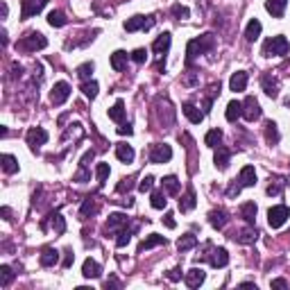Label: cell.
<instances>
[{
  "instance_id": "cell-32",
  "label": "cell",
  "mask_w": 290,
  "mask_h": 290,
  "mask_svg": "<svg viewBox=\"0 0 290 290\" xmlns=\"http://www.w3.org/2000/svg\"><path fill=\"white\" fill-rule=\"evenodd\" d=\"M198 245V238L193 236V234H184V236L177 240V250L179 252H188V250H193Z\"/></svg>"
},
{
  "instance_id": "cell-30",
  "label": "cell",
  "mask_w": 290,
  "mask_h": 290,
  "mask_svg": "<svg viewBox=\"0 0 290 290\" xmlns=\"http://www.w3.org/2000/svg\"><path fill=\"white\" fill-rule=\"evenodd\" d=\"M0 163H2V170H5L7 175H14V172L18 170V161H16V157H12V154H2V157H0Z\"/></svg>"
},
{
  "instance_id": "cell-42",
  "label": "cell",
  "mask_w": 290,
  "mask_h": 290,
  "mask_svg": "<svg viewBox=\"0 0 290 290\" xmlns=\"http://www.w3.org/2000/svg\"><path fill=\"white\" fill-rule=\"evenodd\" d=\"M95 211H98V204H95V199H93V198H86L84 204H82V209H79V213H82V216H93Z\"/></svg>"
},
{
  "instance_id": "cell-20",
  "label": "cell",
  "mask_w": 290,
  "mask_h": 290,
  "mask_svg": "<svg viewBox=\"0 0 290 290\" xmlns=\"http://www.w3.org/2000/svg\"><path fill=\"white\" fill-rule=\"evenodd\" d=\"M227 120L229 123H236L240 116H243V102H238V100H231L229 105H227V111H224Z\"/></svg>"
},
{
  "instance_id": "cell-16",
  "label": "cell",
  "mask_w": 290,
  "mask_h": 290,
  "mask_svg": "<svg viewBox=\"0 0 290 290\" xmlns=\"http://www.w3.org/2000/svg\"><path fill=\"white\" fill-rule=\"evenodd\" d=\"M245 86H247V72L236 71L229 79V89L231 91H236V93H240V91H245Z\"/></svg>"
},
{
  "instance_id": "cell-47",
  "label": "cell",
  "mask_w": 290,
  "mask_h": 290,
  "mask_svg": "<svg viewBox=\"0 0 290 290\" xmlns=\"http://www.w3.org/2000/svg\"><path fill=\"white\" fill-rule=\"evenodd\" d=\"M91 72H93V64H91V61H86V64L77 66V75L82 79H89V77H91Z\"/></svg>"
},
{
  "instance_id": "cell-10",
  "label": "cell",
  "mask_w": 290,
  "mask_h": 290,
  "mask_svg": "<svg viewBox=\"0 0 290 290\" xmlns=\"http://www.w3.org/2000/svg\"><path fill=\"white\" fill-rule=\"evenodd\" d=\"M48 5V0H23V9H20V18H32Z\"/></svg>"
},
{
  "instance_id": "cell-9",
  "label": "cell",
  "mask_w": 290,
  "mask_h": 290,
  "mask_svg": "<svg viewBox=\"0 0 290 290\" xmlns=\"http://www.w3.org/2000/svg\"><path fill=\"white\" fill-rule=\"evenodd\" d=\"M68 95H71V86H68V82H57V84L53 86V93H50V102H53L54 107H59L68 100Z\"/></svg>"
},
{
  "instance_id": "cell-52",
  "label": "cell",
  "mask_w": 290,
  "mask_h": 290,
  "mask_svg": "<svg viewBox=\"0 0 290 290\" xmlns=\"http://www.w3.org/2000/svg\"><path fill=\"white\" fill-rule=\"evenodd\" d=\"M72 261H75V254H72V250H66V252H64V261H61V265H64V268H71Z\"/></svg>"
},
{
  "instance_id": "cell-37",
  "label": "cell",
  "mask_w": 290,
  "mask_h": 290,
  "mask_svg": "<svg viewBox=\"0 0 290 290\" xmlns=\"http://www.w3.org/2000/svg\"><path fill=\"white\" fill-rule=\"evenodd\" d=\"M50 224H53L54 234H64V231H66V220L61 218V213H53V216H50Z\"/></svg>"
},
{
  "instance_id": "cell-1",
  "label": "cell",
  "mask_w": 290,
  "mask_h": 290,
  "mask_svg": "<svg viewBox=\"0 0 290 290\" xmlns=\"http://www.w3.org/2000/svg\"><path fill=\"white\" fill-rule=\"evenodd\" d=\"M213 48H216V36H213V34H202L199 39L188 41V48H186V57H188V61H193L195 57H199V54L211 53Z\"/></svg>"
},
{
  "instance_id": "cell-14",
  "label": "cell",
  "mask_w": 290,
  "mask_h": 290,
  "mask_svg": "<svg viewBox=\"0 0 290 290\" xmlns=\"http://www.w3.org/2000/svg\"><path fill=\"white\" fill-rule=\"evenodd\" d=\"M181 111H184V116L191 120L193 125H198V123H202V120H204V111H199V109L193 105V102H184Z\"/></svg>"
},
{
  "instance_id": "cell-15",
  "label": "cell",
  "mask_w": 290,
  "mask_h": 290,
  "mask_svg": "<svg viewBox=\"0 0 290 290\" xmlns=\"http://www.w3.org/2000/svg\"><path fill=\"white\" fill-rule=\"evenodd\" d=\"M82 274H84V279H98L100 274H102V268H100L98 261L86 258L84 265H82Z\"/></svg>"
},
{
  "instance_id": "cell-3",
  "label": "cell",
  "mask_w": 290,
  "mask_h": 290,
  "mask_svg": "<svg viewBox=\"0 0 290 290\" xmlns=\"http://www.w3.org/2000/svg\"><path fill=\"white\" fill-rule=\"evenodd\" d=\"M290 218V209L286 204H277L272 206L270 211H268V224H270L272 229H279V227H284L288 222Z\"/></svg>"
},
{
  "instance_id": "cell-60",
  "label": "cell",
  "mask_w": 290,
  "mask_h": 290,
  "mask_svg": "<svg viewBox=\"0 0 290 290\" xmlns=\"http://www.w3.org/2000/svg\"><path fill=\"white\" fill-rule=\"evenodd\" d=\"M0 213H2V218H5V220H12V209H9V206H2V209H0Z\"/></svg>"
},
{
  "instance_id": "cell-48",
  "label": "cell",
  "mask_w": 290,
  "mask_h": 290,
  "mask_svg": "<svg viewBox=\"0 0 290 290\" xmlns=\"http://www.w3.org/2000/svg\"><path fill=\"white\" fill-rule=\"evenodd\" d=\"M152 186H154V177H152V175H147V177L141 179L139 191H141V193H150V191H152Z\"/></svg>"
},
{
  "instance_id": "cell-38",
  "label": "cell",
  "mask_w": 290,
  "mask_h": 290,
  "mask_svg": "<svg viewBox=\"0 0 290 290\" xmlns=\"http://www.w3.org/2000/svg\"><path fill=\"white\" fill-rule=\"evenodd\" d=\"M220 141H222V132H220V129H211V132H206L204 143L209 145V147H218Z\"/></svg>"
},
{
  "instance_id": "cell-23",
  "label": "cell",
  "mask_w": 290,
  "mask_h": 290,
  "mask_svg": "<svg viewBox=\"0 0 290 290\" xmlns=\"http://www.w3.org/2000/svg\"><path fill=\"white\" fill-rule=\"evenodd\" d=\"M261 30H263L261 20L252 18L250 23H247V27H245V39H247V41H256L258 36H261Z\"/></svg>"
},
{
  "instance_id": "cell-17",
  "label": "cell",
  "mask_w": 290,
  "mask_h": 290,
  "mask_svg": "<svg viewBox=\"0 0 290 290\" xmlns=\"http://www.w3.org/2000/svg\"><path fill=\"white\" fill-rule=\"evenodd\" d=\"M170 41H172L170 32L159 34V36H157V41L152 43V50H154V53H157V54H165V53H168V48H170Z\"/></svg>"
},
{
  "instance_id": "cell-43",
  "label": "cell",
  "mask_w": 290,
  "mask_h": 290,
  "mask_svg": "<svg viewBox=\"0 0 290 290\" xmlns=\"http://www.w3.org/2000/svg\"><path fill=\"white\" fill-rule=\"evenodd\" d=\"M132 231L134 229H120L118 231V238H116V245H118V247H127V245H129V240H132Z\"/></svg>"
},
{
  "instance_id": "cell-22",
  "label": "cell",
  "mask_w": 290,
  "mask_h": 290,
  "mask_svg": "<svg viewBox=\"0 0 290 290\" xmlns=\"http://www.w3.org/2000/svg\"><path fill=\"white\" fill-rule=\"evenodd\" d=\"M195 204H198V202H195V191H193V188H188V191H186V195H181V199H179V211L188 213V211H193V209H195Z\"/></svg>"
},
{
  "instance_id": "cell-26",
  "label": "cell",
  "mask_w": 290,
  "mask_h": 290,
  "mask_svg": "<svg viewBox=\"0 0 290 290\" xmlns=\"http://www.w3.org/2000/svg\"><path fill=\"white\" fill-rule=\"evenodd\" d=\"M216 168H220V170H227V165H229L231 161V150H227V147H218L216 150Z\"/></svg>"
},
{
  "instance_id": "cell-24",
  "label": "cell",
  "mask_w": 290,
  "mask_h": 290,
  "mask_svg": "<svg viewBox=\"0 0 290 290\" xmlns=\"http://www.w3.org/2000/svg\"><path fill=\"white\" fill-rule=\"evenodd\" d=\"M286 5H288V0H268V2H265V9H268L274 18H281L286 12Z\"/></svg>"
},
{
  "instance_id": "cell-11",
  "label": "cell",
  "mask_w": 290,
  "mask_h": 290,
  "mask_svg": "<svg viewBox=\"0 0 290 290\" xmlns=\"http://www.w3.org/2000/svg\"><path fill=\"white\" fill-rule=\"evenodd\" d=\"M184 279H186V286H188V288H199V286L204 284L206 272L202 270V268H191V270L184 274Z\"/></svg>"
},
{
  "instance_id": "cell-7",
  "label": "cell",
  "mask_w": 290,
  "mask_h": 290,
  "mask_svg": "<svg viewBox=\"0 0 290 290\" xmlns=\"http://www.w3.org/2000/svg\"><path fill=\"white\" fill-rule=\"evenodd\" d=\"M172 159V147L170 145H152V150H150V161L152 163H168Z\"/></svg>"
},
{
  "instance_id": "cell-21",
  "label": "cell",
  "mask_w": 290,
  "mask_h": 290,
  "mask_svg": "<svg viewBox=\"0 0 290 290\" xmlns=\"http://www.w3.org/2000/svg\"><path fill=\"white\" fill-rule=\"evenodd\" d=\"M238 181L243 186H256V170H254V165H245L240 175H238Z\"/></svg>"
},
{
  "instance_id": "cell-36",
  "label": "cell",
  "mask_w": 290,
  "mask_h": 290,
  "mask_svg": "<svg viewBox=\"0 0 290 290\" xmlns=\"http://www.w3.org/2000/svg\"><path fill=\"white\" fill-rule=\"evenodd\" d=\"M109 118L116 120V123H123V118H125V102H123V100H118V102L109 109Z\"/></svg>"
},
{
  "instance_id": "cell-33",
  "label": "cell",
  "mask_w": 290,
  "mask_h": 290,
  "mask_svg": "<svg viewBox=\"0 0 290 290\" xmlns=\"http://www.w3.org/2000/svg\"><path fill=\"white\" fill-rule=\"evenodd\" d=\"M127 66V53L125 50H116L111 54V68L113 71H123Z\"/></svg>"
},
{
  "instance_id": "cell-8",
  "label": "cell",
  "mask_w": 290,
  "mask_h": 290,
  "mask_svg": "<svg viewBox=\"0 0 290 290\" xmlns=\"http://www.w3.org/2000/svg\"><path fill=\"white\" fill-rule=\"evenodd\" d=\"M27 145L32 147V150H39L41 145L48 143V132L43 127H32V129H27Z\"/></svg>"
},
{
  "instance_id": "cell-28",
  "label": "cell",
  "mask_w": 290,
  "mask_h": 290,
  "mask_svg": "<svg viewBox=\"0 0 290 290\" xmlns=\"http://www.w3.org/2000/svg\"><path fill=\"white\" fill-rule=\"evenodd\" d=\"M59 261V252L54 250V247H46V250L41 252V265L43 268H50V265H54Z\"/></svg>"
},
{
  "instance_id": "cell-54",
  "label": "cell",
  "mask_w": 290,
  "mask_h": 290,
  "mask_svg": "<svg viewBox=\"0 0 290 290\" xmlns=\"http://www.w3.org/2000/svg\"><path fill=\"white\" fill-rule=\"evenodd\" d=\"M132 132H134V129H132V125H129V123H127V125L123 123V125L118 127V134H120V136H132Z\"/></svg>"
},
{
  "instance_id": "cell-41",
  "label": "cell",
  "mask_w": 290,
  "mask_h": 290,
  "mask_svg": "<svg viewBox=\"0 0 290 290\" xmlns=\"http://www.w3.org/2000/svg\"><path fill=\"white\" fill-rule=\"evenodd\" d=\"M152 206L154 209H165V204H168V199H165V193L163 191H154L152 193Z\"/></svg>"
},
{
  "instance_id": "cell-6",
  "label": "cell",
  "mask_w": 290,
  "mask_h": 290,
  "mask_svg": "<svg viewBox=\"0 0 290 290\" xmlns=\"http://www.w3.org/2000/svg\"><path fill=\"white\" fill-rule=\"evenodd\" d=\"M154 25V16H132L125 20L127 32H139V30H150Z\"/></svg>"
},
{
  "instance_id": "cell-61",
  "label": "cell",
  "mask_w": 290,
  "mask_h": 290,
  "mask_svg": "<svg viewBox=\"0 0 290 290\" xmlns=\"http://www.w3.org/2000/svg\"><path fill=\"white\" fill-rule=\"evenodd\" d=\"M288 105H290V102H288Z\"/></svg>"
},
{
  "instance_id": "cell-45",
  "label": "cell",
  "mask_w": 290,
  "mask_h": 290,
  "mask_svg": "<svg viewBox=\"0 0 290 290\" xmlns=\"http://www.w3.org/2000/svg\"><path fill=\"white\" fill-rule=\"evenodd\" d=\"M82 91H84V95L86 98H95V95H98V82H84V84H82Z\"/></svg>"
},
{
  "instance_id": "cell-13",
  "label": "cell",
  "mask_w": 290,
  "mask_h": 290,
  "mask_svg": "<svg viewBox=\"0 0 290 290\" xmlns=\"http://www.w3.org/2000/svg\"><path fill=\"white\" fill-rule=\"evenodd\" d=\"M127 224H129V218H127L125 213H111L109 220H107V229L120 231V229H127Z\"/></svg>"
},
{
  "instance_id": "cell-56",
  "label": "cell",
  "mask_w": 290,
  "mask_h": 290,
  "mask_svg": "<svg viewBox=\"0 0 290 290\" xmlns=\"http://www.w3.org/2000/svg\"><path fill=\"white\" fill-rule=\"evenodd\" d=\"M163 222H165V227H168V229H175V227H177V222H175V216H172V213H165Z\"/></svg>"
},
{
  "instance_id": "cell-2",
  "label": "cell",
  "mask_w": 290,
  "mask_h": 290,
  "mask_svg": "<svg viewBox=\"0 0 290 290\" xmlns=\"http://www.w3.org/2000/svg\"><path fill=\"white\" fill-rule=\"evenodd\" d=\"M288 39L286 36H272V39H268L263 43V54L265 57H284L286 53H288Z\"/></svg>"
},
{
  "instance_id": "cell-4",
  "label": "cell",
  "mask_w": 290,
  "mask_h": 290,
  "mask_svg": "<svg viewBox=\"0 0 290 290\" xmlns=\"http://www.w3.org/2000/svg\"><path fill=\"white\" fill-rule=\"evenodd\" d=\"M48 46V39L41 32H30L27 36H23L18 43V48L27 50V53H34V50H43Z\"/></svg>"
},
{
  "instance_id": "cell-44",
  "label": "cell",
  "mask_w": 290,
  "mask_h": 290,
  "mask_svg": "<svg viewBox=\"0 0 290 290\" xmlns=\"http://www.w3.org/2000/svg\"><path fill=\"white\" fill-rule=\"evenodd\" d=\"M109 172H111L109 163H98V168H95V177H98L100 184H105V181H107V177H109Z\"/></svg>"
},
{
  "instance_id": "cell-49",
  "label": "cell",
  "mask_w": 290,
  "mask_h": 290,
  "mask_svg": "<svg viewBox=\"0 0 290 290\" xmlns=\"http://www.w3.org/2000/svg\"><path fill=\"white\" fill-rule=\"evenodd\" d=\"M132 59L136 61V64H145V61H147V50H145V48H136L132 53Z\"/></svg>"
},
{
  "instance_id": "cell-18",
  "label": "cell",
  "mask_w": 290,
  "mask_h": 290,
  "mask_svg": "<svg viewBox=\"0 0 290 290\" xmlns=\"http://www.w3.org/2000/svg\"><path fill=\"white\" fill-rule=\"evenodd\" d=\"M209 222H211L216 229H224L227 222H229V216H227V211H222V209H216V211L209 213Z\"/></svg>"
},
{
  "instance_id": "cell-59",
  "label": "cell",
  "mask_w": 290,
  "mask_h": 290,
  "mask_svg": "<svg viewBox=\"0 0 290 290\" xmlns=\"http://www.w3.org/2000/svg\"><path fill=\"white\" fill-rule=\"evenodd\" d=\"M91 159H93V150H91V152H86V154H84V159H82V163H79V165H82V168H86V165H89V161H91Z\"/></svg>"
},
{
  "instance_id": "cell-12",
  "label": "cell",
  "mask_w": 290,
  "mask_h": 290,
  "mask_svg": "<svg viewBox=\"0 0 290 290\" xmlns=\"http://www.w3.org/2000/svg\"><path fill=\"white\" fill-rule=\"evenodd\" d=\"M213 268H224V265L229 263V252L224 250V247H211V256H209Z\"/></svg>"
},
{
  "instance_id": "cell-35",
  "label": "cell",
  "mask_w": 290,
  "mask_h": 290,
  "mask_svg": "<svg viewBox=\"0 0 290 290\" xmlns=\"http://www.w3.org/2000/svg\"><path fill=\"white\" fill-rule=\"evenodd\" d=\"M238 240V243H243V245H250V243H254V240H256V231L252 229V227H247V229H240L236 234V236H234Z\"/></svg>"
},
{
  "instance_id": "cell-31",
  "label": "cell",
  "mask_w": 290,
  "mask_h": 290,
  "mask_svg": "<svg viewBox=\"0 0 290 290\" xmlns=\"http://www.w3.org/2000/svg\"><path fill=\"white\" fill-rule=\"evenodd\" d=\"M161 186H163V191L168 193V195H177V193H179V179L175 177V175H168V177H163Z\"/></svg>"
},
{
  "instance_id": "cell-40",
  "label": "cell",
  "mask_w": 290,
  "mask_h": 290,
  "mask_svg": "<svg viewBox=\"0 0 290 290\" xmlns=\"http://www.w3.org/2000/svg\"><path fill=\"white\" fill-rule=\"evenodd\" d=\"M48 23H50L53 27H64L66 25V16H64L61 12H50L48 14Z\"/></svg>"
},
{
  "instance_id": "cell-19",
  "label": "cell",
  "mask_w": 290,
  "mask_h": 290,
  "mask_svg": "<svg viewBox=\"0 0 290 290\" xmlns=\"http://www.w3.org/2000/svg\"><path fill=\"white\" fill-rule=\"evenodd\" d=\"M261 86H263V91L270 95V98H277L279 95V82L272 75H263L261 77Z\"/></svg>"
},
{
  "instance_id": "cell-34",
  "label": "cell",
  "mask_w": 290,
  "mask_h": 290,
  "mask_svg": "<svg viewBox=\"0 0 290 290\" xmlns=\"http://www.w3.org/2000/svg\"><path fill=\"white\" fill-rule=\"evenodd\" d=\"M265 141L270 145L279 143V129H277V123H272V120H268L265 123Z\"/></svg>"
},
{
  "instance_id": "cell-46",
  "label": "cell",
  "mask_w": 290,
  "mask_h": 290,
  "mask_svg": "<svg viewBox=\"0 0 290 290\" xmlns=\"http://www.w3.org/2000/svg\"><path fill=\"white\" fill-rule=\"evenodd\" d=\"M172 16H175V18H179V20H184V18H188V16H191V12H188V7L175 5V7H172Z\"/></svg>"
},
{
  "instance_id": "cell-29",
  "label": "cell",
  "mask_w": 290,
  "mask_h": 290,
  "mask_svg": "<svg viewBox=\"0 0 290 290\" xmlns=\"http://www.w3.org/2000/svg\"><path fill=\"white\" fill-rule=\"evenodd\" d=\"M256 204L254 202H245L243 206H240V216H243V220L247 224H254V220H256Z\"/></svg>"
},
{
  "instance_id": "cell-50",
  "label": "cell",
  "mask_w": 290,
  "mask_h": 290,
  "mask_svg": "<svg viewBox=\"0 0 290 290\" xmlns=\"http://www.w3.org/2000/svg\"><path fill=\"white\" fill-rule=\"evenodd\" d=\"M240 188H243V184H240L238 179H234L229 184V188H227V195H229V198H236L238 193H240Z\"/></svg>"
},
{
  "instance_id": "cell-53",
  "label": "cell",
  "mask_w": 290,
  "mask_h": 290,
  "mask_svg": "<svg viewBox=\"0 0 290 290\" xmlns=\"http://www.w3.org/2000/svg\"><path fill=\"white\" fill-rule=\"evenodd\" d=\"M129 188H132V179H120V184L116 186L118 193H125V191H129Z\"/></svg>"
},
{
  "instance_id": "cell-57",
  "label": "cell",
  "mask_w": 290,
  "mask_h": 290,
  "mask_svg": "<svg viewBox=\"0 0 290 290\" xmlns=\"http://www.w3.org/2000/svg\"><path fill=\"white\" fill-rule=\"evenodd\" d=\"M86 179H89V172H86V168H79V172L75 175V181H79V184H84Z\"/></svg>"
},
{
  "instance_id": "cell-5",
  "label": "cell",
  "mask_w": 290,
  "mask_h": 290,
  "mask_svg": "<svg viewBox=\"0 0 290 290\" xmlns=\"http://www.w3.org/2000/svg\"><path fill=\"white\" fill-rule=\"evenodd\" d=\"M243 118L250 120V123L261 118V105H258V100L254 95H247L243 100Z\"/></svg>"
},
{
  "instance_id": "cell-51",
  "label": "cell",
  "mask_w": 290,
  "mask_h": 290,
  "mask_svg": "<svg viewBox=\"0 0 290 290\" xmlns=\"http://www.w3.org/2000/svg\"><path fill=\"white\" fill-rule=\"evenodd\" d=\"M281 186H284V181H281V179H277L274 184L268 186V195H279V193H281Z\"/></svg>"
},
{
  "instance_id": "cell-27",
  "label": "cell",
  "mask_w": 290,
  "mask_h": 290,
  "mask_svg": "<svg viewBox=\"0 0 290 290\" xmlns=\"http://www.w3.org/2000/svg\"><path fill=\"white\" fill-rule=\"evenodd\" d=\"M159 245H165V238L159 236V234H150V236L139 245V252H147V250H152V247H159Z\"/></svg>"
},
{
  "instance_id": "cell-25",
  "label": "cell",
  "mask_w": 290,
  "mask_h": 290,
  "mask_svg": "<svg viewBox=\"0 0 290 290\" xmlns=\"http://www.w3.org/2000/svg\"><path fill=\"white\" fill-rule=\"evenodd\" d=\"M116 157L123 161V163H132L134 161V147L127 143H118L116 145Z\"/></svg>"
},
{
  "instance_id": "cell-58",
  "label": "cell",
  "mask_w": 290,
  "mask_h": 290,
  "mask_svg": "<svg viewBox=\"0 0 290 290\" xmlns=\"http://www.w3.org/2000/svg\"><path fill=\"white\" fill-rule=\"evenodd\" d=\"M272 288H288V281H286V279H274V281H272Z\"/></svg>"
},
{
  "instance_id": "cell-39",
  "label": "cell",
  "mask_w": 290,
  "mask_h": 290,
  "mask_svg": "<svg viewBox=\"0 0 290 290\" xmlns=\"http://www.w3.org/2000/svg\"><path fill=\"white\" fill-rule=\"evenodd\" d=\"M12 279H14L12 268H9V265H0V286L7 288V286L12 284Z\"/></svg>"
},
{
  "instance_id": "cell-55",
  "label": "cell",
  "mask_w": 290,
  "mask_h": 290,
  "mask_svg": "<svg viewBox=\"0 0 290 290\" xmlns=\"http://www.w3.org/2000/svg\"><path fill=\"white\" fill-rule=\"evenodd\" d=\"M168 279H170V281H179V279H181V268H172V270L168 272Z\"/></svg>"
}]
</instances>
